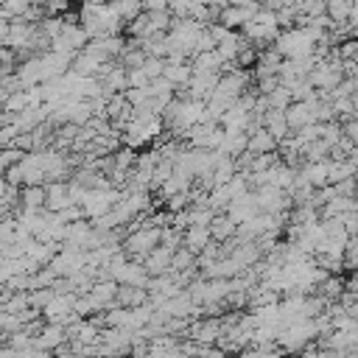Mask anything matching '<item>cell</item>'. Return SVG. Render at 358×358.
<instances>
[{
	"instance_id": "obj_1",
	"label": "cell",
	"mask_w": 358,
	"mask_h": 358,
	"mask_svg": "<svg viewBox=\"0 0 358 358\" xmlns=\"http://www.w3.org/2000/svg\"><path fill=\"white\" fill-rule=\"evenodd\" d=\"M64 207H70V201H67V182H48L45 185V210L62 213Z\"/></svg>"
},
{
	"instance_id": "obj_7",
	"label": "cell",
	"mask_w": 358,
	"mask_h": 358,
	"mask_svg": "<svg viewBox=\"0 0 358 358\" xmlns=\"http://www.w3.org/2000/svg\"><path fill=\"white\" fill-rule=\"evenodd\" d=\"M238 358H277V352H271L268 347H249V350H241Z\"/></svg>"
},
{
	"instance_id": "obj_2",
	"label": "cell",
	"mask_w": 358,
	"mask_h": 358,
	"mask_svg": "<svg viewBox=\"0 0 358 358\" xmlns=\"http://www.w3.org/2000/svg\"><path fill=\"white\" fill-rule=\"evenodd\" d=\"M210 243V229L207 227H187V229H182V246L190 252V255H199L204 246Z\"/></svg>"
},
{
	"instance_id": "obj_8",
	"label": "cell",
	"mask_w": 358,
	"mask_h": 358,
	"mask_svg": "<svg viewBox=\"0 0 358 358\" xmlns=\"http://www.w3.org/2000/svg\"><path fill=\"white\" fill-rule=\"evenodd\" d=\"M6 190H8V182H6V179H3V176H0V199H3V196H6Z\"/></svg>"
},
{
	"instance_id": "obj_3",
	"label": "cell",
	"mask_w": 358,
	"mask_h": 358,
	"mask_svg": "<svg viewBox=\"0 0 358 358\" xmlns=\"http://www.w3.org/2000/svg\"><path fill=\"white\" fill-rule=\"evenodd\" d=\"M277 148V143H274V137L260 126V129H255L249 137H246V151L249 154H268V151H274Z\"/></svg>"
},
{
	"instance_id": "obj_6",
	"label": "cell",
	"mask_w": 358,
	"mask_h": 358,
	"mask_svg": "<svg viewBox=\"0 0 358 358\" xmlns=\"http://www.w3.org/2000/svg\"><path fill=\"white\" fill-rule=\"evenodd\" d=\"M162 67H165V62H162V59H154V56H145V62L140 64V70L145 73L148 81L159 78V76H162Z\"/></svg>"
},
{
	"instance_id": "obj_5",
	"label": "cell",
	"mask_w": 358,
	"mask_h": 358,
	"mask_svg": "<svg viewBox=\"0 0 358 358\" xmlns=\"http://www.w3.org/2000/svg\"><path fill=\"white\" fill-rule=\"evenodd\" d=\"M45 207V185H31L20 190V210H42Z\"/></svg>"
},
{
	"instance_id": "obj_4",
	"label": "cell",
	"mask_w": 358,
	"mask_h": 358,
	"mask_svg": "<svg viewBox=\"0 0 358 358\" xmlns=\"http://www.w3.org/2000/svg\"><path fill=\"white\" fill-rule=\"evenodd\" d=\"M207 229H210V241H215V243H224V241L235 238V224L224 213L213 215V221L207 224Z\"/></svg>"
}]
</instances>
